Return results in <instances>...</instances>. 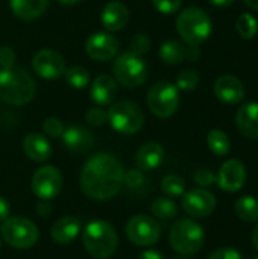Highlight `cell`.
<instances>
[{"label":"cell","mask_w":258,"mask_h":259,"mask_svg":"<svg viewBox=\"0 0 258 259\" xmlns=\"http://www.w3.org/2000/svg\"><path fill=\"white\" fill-rule=\"evenodd\" d=\"M236 215L245 223H257L258 222V200L252 196H242L234 203Z\"/></svg>","instance_id":"26"},{"label":"cell","mask_w":258,"mask_h":259,"mask_svg":"<svg viewBox=\"0 0 258 259\" xmlns=\"http://www.w3.org/2000/svg\"><path fill=\"white\" fill-rule=\"evenodd\" d=\"M52 212V205L49 203V200H40L36 205V214L41 217H47Z\"/></svg>","instance_id":"41"},{"label":"cell","mask_w":258,"mask_h":259,"mask_svg":"<svg viewBox=\"0 0 258 259\" xmlns=\"http://www.w3.org/2000/svg\"><path fill=\"white\" fill-rule=\"evenodd\" d=\"M173 259H190V258H186V256H181V258H173Z\"/></svg>","instance_id":"48"},{"label":"cell","mask_w":258,"mask_h":259,"mask_svg":"<svg viewBox=\"0 0 258 259\" xmlns=\"http://www.w3.org/2000/svg\"><path fill=\"white\" fill-rule=\"evenodd\" d=\"M236 0H210V3L213 6H217V8H225V6H230L233 5Z\"/></svg>","instance_id":"44"},{"label":"cell","mask_w":258,"mask_h":259,"mask_svg":"<svg viewBox=\"0 0 258 259\" xmlns=\"http://www.w3.org/2000/svg\"><path fill=\"white\" fill-rule=\"evenodd\" d=\"M205 243V232L199 223L192 219H181L175 222L169 232V244L182 256L198 253Z\"/></svg>","instance_id":"5"},{"label":"cell","mask_w":258,"mask_h":259,"mask_svg":"<svg viewBox=\"0 0 258 259\" xmlns=\"http://www.w3.org/2000/svg\"><path fill=\"white\" fill-rule=\"evenodd\" d=\"M33 71L47 80H55L64 76L65 73V61L61 53L53 49H41L33 55L32 59Z\"/></svg>","instance_id":"13"},{"label":"cell","mask_w":258,"mask_h":259,"mask_svg":"<svg viewBox=\"0 0 258 259\" xmlns=\"http://www.w3.org/2000/svg\"><path fill=\"white\" fill-rule=\"evenodd\" d=\"M251 240H252L254 247L258 250V225L254 228V231H252V237H251Z\"/></svg>","instance_id":"45"},{"label":"cell","mask_w":258,"mask_h":259,"mask_svg":"<svg viewBox=\"0 0 258 259\" xmlns=\"http://www.w3.org/2000/svg\"><path fill=\"white\" fill-rule=\"evenodd\" d=\"M237 32L243 39H252L258 32V20L251 12H243L237 20Z\"/></svg>","instance_id":"30"},{"label":"cell","mask_w":258,"mask_h":259,"mask_svg":"<svg viewBox=\"0 0 258 259\" xmlns=\"http://www.w3.org/2000/svg\"><path fill=\"white\" fill-rule=\"evenodd\" d=\"M119 93V87L114 77L109 74H100L97 76L90 88V96L93 102L99 106H108L111 105Z\"/></svg>","instance_id":"20"},{"label":"cell","mask_w":258,"mask_h":259,"mask_svg":"<svg viewBox=\"0 0 258 259\" xmlns=\"http://www.w3.org/2000/svg\"><path fill=\"white\" fill-rule=\"evenodd\" d=\"M113 73L116 82L125 88H137L148 79V65L143 56L134 52H125L113 62Z\"/></svg>","instance_id":"7"},{"label":"cell","mask_w":258,"mask_h":259,"mask_svg":"<svg viewBox=\"0 0 258 259\" xmlns=\"http://www.w3.org/2000/svg\"><path fill=\"white\" fill-rule=\"evenodd\" d=\"M207 259H243V256L234 247H219L211 252Z\"/></svg>","instance_id":"39"},{"label":"cell","mask_w":258,"mask_h":259,"mask_svg":"<svg viewBox=\"0 0 258 259\" xmlns=\"http://www.w3.org/2000/svg\"><path fill=\"white\" fill-rule=\"evenodd\" d=\"M14 61H15L14 50L8 46L0 47V67L2 68H11V67H14Z\"/></svg>","instance_id":"40"},{"label":"cell","mask_w":258,"mask_h":259,"mask_svg":"<svg viewBox=\"0 0 258 259\" xmlns=\"http://www.w3.org/2000/svg\"><path fill=\"white\" fill-rule=\"evenodd\" d=\"M123 184H126L129 188H140L144 184V175L141 170H128L125 171V178H123Z\"/></svg>","instance_id":"37"},{"label":"cell","mask_w":258,"mask_h":259,"mask_svg":"<svg viewBox=\"0 0 258 259\" xmlns=\"http://www.w3.org/2000/svg\"><path fill=\"white\" fill-rule=\"evenodd\" d=\"M82 243L90 256L108 259L116 253L119 247V235L114 226L108 222L93 220L84 228Z\"/></svg>","instance_id":"3"},{"label":"cell","mask_w":258,"mask_h":259,"mask_svg":"<svg viewBox=\"0 0 258 259\" xmlns=\"http://www.w3.org/2000/svg\"><path fill=\"white\" fill-rule=\"evenodd\" d=\"M164 159V149L158 143H146L135 153V165L141 171H151L161 165Z\"/></svg>","instance_id":"22"},{"label":"cell","mask_w":258,"mask_h":259,"mask_svg":"<svg viewBox=\"0 0 258 259\" xmlns=\"http://www.w3.org/2000/svg\"><path fill=\"white\" fill-rule=\"evenodd\" d=\"M182 209L193 219H205L216 209V197L205 188H193L182 194Z\"/></svg>","instance_id":"12"},{"label":"cell","mask_w":258,"mask_h":259,"mask_svg":"<svg viewBox=\"0 0 258 259\" xmlns=\"http://www.w3.org/2000/svg\"><path fill=\"white\" fill-rule=\"evenodd\" d=\"M187 53H189V46L186 42L182 44L175 39L163 42V46L160 49V58L167 65H176V64L182 62L184 59H187Z\"/></svg>","instance_id":"25"},{"label":"cell","mask_w":258,"mask_h":259,"mask_svg":"<svg viewBox=\"0 0 258 259\" xmlns=\"http://www.w3.org/2000/svg\"><path fill=\"white\" fill-rule=\"evenodd\" d=\"M243 2H245V5L248 8H251L254 11H258V0H243Z\"/></svg>","instance_id":"46"},{"label":"cell","mask_w":258,"mask_h":259,"mask_svg":"<svg viewBox=\"0 0 258 259\" xmlns=\"http://www.w3.org/2000/svg\"><path fill=\"white\" fill-rule=\"evenodd\" d=\"M35 80L23 68L11 67L0 70V100L21 106L29 103L35 96Z\"/></svg>","instance_id":"2"},{"label":"cell","mask_w":258,"mask_h":259,"mask_svg":"<svg viewBox=\"0 0 258 259\" xmlns=\"http://www.w3.org/2000/svg\"><path fill=\"white\" fill-rule=\"evenodd\" d=\"M64 77H65L67 85L75 90H82L90 83V73L87 68H84L81 65H75V67H70L68 70H65Z\"/></svg>","instance_id":"29"},{"label":"cell","mask_w":258,"mask_h":259,"mask_svg":"<svg viewBox=\"0 0 258 259\" xmlns=\"http://www.w3.org/2000/svg\"><path fill=\"white\" fill-rule=\"evenodd\" d=\"M81 232V222L76 217L67 215L56 220L50 228V237L58 244H68Z\"/></svg>","instance_id":"23"},{"label":"cell","mask_w":258,"mask_h":259,"mask_svg":"<svg viewBox=\"0 0 258 259\" xmlns=\"http://www.w3.org/2000/svg\"><path fill=\"white\" fill-rule=\"evenodd\" d=\"M152 5L155 6V9L164 15H170L179 11L182 0H152Z\"/></svg>","instance_id":"35"},{"label":"cell","mask_w":258,"mask_h":259,"mask_svg":"<svg viewBox=\"0 0 258 259\" xmlns=\"http://www.w3.org/2000/svg\"><path fill=\"white\" fill-rule=\"evenodd\" d=\"M59 3H62V5H67V6H71V5H78L81 0H58Z\"/></svg>","instance_id":"47"},{"label":"cell","mask_w":258,"mask_h":259,"mask_svg":"<svg viewBox=\"0 0 258 259\" xmlns=\"http://www.w3.org/2000/svg\"><path fill=\"white\" fill-rule=\"evenodd\" d=\"M193 179L201 188H207V187H210V185H213L216 182V175L208 168H199V170H196Z\"/></svg>","instance_id":"38"},{"label":"cell","mask_w":258,"mask_h":259,"mask_svg":"<svg viewBox=\"0 0 258 259\" xmlns=\"http://www.w3.org/2000/svg\"><path fill=\"white\" fill-rule=\"evenodd\" d=\"M50 0H9L11 11L20 20L30 21L43 15Z\"/></svg>","instance_id":"24"},{"label":"cell","mask_w":258,"mask_h":259,"mask_svg":"<svg viewBox=\"0 0 258 259\" xmlns=\"http://www.w3.org/2000/svg\"><path fill=\"white\" fill-rule=\"evenodd\" d=\"M252 259H258V256H255V258H252Z\"/></svg>","instance_id":"49"},{"label":"cell","mask_w":258,"mask_h":259,"mask_svg":"<svg viewBox=\"0 0 258 259\" xmlns=\"http://www.w3.org/2000/svg\"><path fill=\"white\" fill-rule=\"evenodd\" d=\"M214 96L227 105H237L245 99V87L242 80L233 74L220 76L213 87Z\"/></svg>","instance_id":"16"},{"label":"cell","mask_w":258,"mask_h":259,"mask_svg":"<svg viewBox=\"0 0 258 259\" xmlns=\"http://www.w3.org/2000/svg\"><path fill=\"white\" fill-rule=\"evenodd\" d=\"M199 85V74L195 70H182L176 77V88L181 91H193Z\"/></svg>","instance_id":"32"},{"label":"cell","mask_w":258,"mask_h":259,"mask_svg":"<svg viewBox=\"0 0 258 259\" xmlns=\"http://www.w3.org/2000/svg\"><path fill=\"white\" fill-rule=\"evenodd\" d=\"M62 143L64 146L76 155H82L90 152L94 147V137L93 134L82 127V126H70L62 134Z\"/></svg>","instance_id":"17"},{"label":"cell","mask_w":258,"mask_h":259,"mask_svg":"<svg viewBox=\"0 0 258 259\" xmlns=\"http://www.w3.org/2000/svg\"><path fill=\"white\" fill-rule=\"evenodd\" d=\"M108 123L116 132L132 135L144 124V114L141 108L129 100H120L111 105L108 111Z\"/></svg>","instance_id":"8"},{"label":"cell","mask_w":258,"mask_h":259,"mask_svg":"<svg viewBox=\"0 0 258 259\" xmlns=\"http://www.w3.org/2000/svg\"><path fill=\"white\" fill-rule=\"evenodd\" d=\"M216 182L222 191L237 193L246 184V167L240 159H228L216 175Z\"/></svg>","instance_id":"15"},{"label":"cell","mask_w":258,"mask_h":259,"mask_svg":"<svg viewBox=\"0 0 258 259\" xmlns=\"http://www.w3.org/2000/svg\"><path fill=\"white\" fill-rule=\"evenodd\" d=\"M146 103L155 117L169 118L179 108V90L170 82H157L149 88Z\"/></svg>","instance_id":"9"},{"label":"cell","mask_w":258,"mask_h":259,"mask_svg":"<svg viewBox=\"0 0 258 259\" xmlns=\"http://www.w3.org/2000/svg\"><path fill=\"white\" fill-rule=\"evenodd\" d=\"M0 235L11 247L24 250L36 244L40 231L36 225L26 217H8L0 226Z\"/></svg>","instance_id":"6"},{"label":"cell","mask_w":258,"mask_h":259,"mask_svg":"<svg viewBox=\"0 0 258 259\" xmlns=\"http://www.w3.org/2000/svg\"><path fill=\"white\" fill-rule=\"evenodd\" d=\"M154 215L160 220H172L178 215V206L176 203L170 199V197H158L154 200L152 206H151Z\"/></svg>","instance_id":"28"},{"label":"cell","mask_w":258,"mask_h":259,"mask_svg":"<svg viewBox=\"0 0 258 259\" xmlns=\"http://www.w3.org/2000/svg\"><path fill=\"white\" fill-rule=\"evenodd\" d=\"M161 190L169 197H179L186 193V182L178 175H167L161 182Z\"/></svg>","instance_id":"31"},{"label":"cell","mask_w":258,"mask_h":259,"mask_svg":"<svg viewBox=\"0 0 258 259\" xmlns=\"http://www.w3.org/2000/svg\"><path fill=\"white\" fill-rule=\"evenodd\" d=\"M43 131L50 138H61L65 127H64V123L58 117H49L43 123Z\"/></svg>","instance_id":"33"},{"label":"cell","mask_w":258,"mask_h":259,"mask_svg":"<svg viewBox=\"0 0 258 259\" xmlns=\"http://www.w3.org/2000/svg\"><path fill=\"white\" fill-rule=\"evenodd\" d=\"M119 52V41L108 32H94L85 41V53L99 62L113 59Z\"/></svg>","instance_id":"14"},{"label":"cell","mask_w":258,"mask_h":259,"mask_svg":"<svg viewBox=\"0 0 258 259\" xmlns=\"http://www.w3.org/2000/svg\"><path fill=\"white\" fill-rule=\"evenodd\" d=\"M85 120H87V123L90 126L99 127V126H103L108 121V112H105L100 108H91V109L87 111Z\"/></svg>","instance_id":"34"},{"label":"cell","mask_w":258,"mask_h":259,"mask_svg":"<svg viewBox=\"0 0 258 259\" xmlns=\"http://www.w3.org/2000/svg\"><path fill=\"white\" fill-rule=\"evenodd\" d=\"M30 185L33 194L40 200H50L62 190V176L58 168L52 165H43L35 170Z\"/></svg>","instance_id":"11"},{"label":"cell","mask_w":258,"mask_h":259,"mask_svg":"<svg viewBox=\"0 0 258 259\" xmlns=\"http://www.w3.org/2000/svg\"><path fill=\"white\" fill-rule=\"evenodd\" d=\"M207 144L208 149L216 156H227L231 149V143L228 135L220 129H211L207 135Z\"/></svg>","instance_id":"27"},{"label":"cell","mask_w":258,"mask_h":259,"mask_svg":"<svg viewBox=\"0 0 258 259\" xmlns=\"http://www.w3.org/2000/svg\"><path fill=\"white\" fill-rule=\"evenodd\" d=\"M236 126L248 140H258V102H246L236 112Z\"/></svg>","instance_id":"18"},{"label":"cell","mask_w":258,"mask_h":259,"mask_svg":"<svg viewBox=\"0 0 258 259\" xmlns=\"http://www.w3.org/2000/svg\"><path fill=\"white\" fill-rule=\"evenodd\" d=\"M23 152L35 162H46L52 156V146L44 135L32 132L23 140Z\"/></svg>","instance_id":"21"},{"label":"cell","mask_w":258,"mask_h":259,"mask_svg":"<svg viewBox=\"0 0 258 259\" xmlns=\"http://www.w3.org/2000/svg\"><path fill=\"white\" fill-rule=\"evenodd\" d=\"M126 237L128 240L140 247H149L160 241L161 237V228L158 222L146 214H138L129 219L126 223Z\"/></svg>","instance_id":"10"},{"label":"cell","mask_w":258,"mask_h":259,"mask_svg":"<svg viewBox=\"0 0 258 259\" xmlns=\"http://www.w3.org/2000/svg\"><path fill=\"white\" fill-rule=\"evenodd\" d=\"M211 30V18L201 8H187L176 18V32L187 46H201L208 39Z\"/></svg>","instance_id":"4"},{"label":"cell","mask_w":258,"mask_h":259,"mask_svg":"<svg viewBox=\"0 0 258 259\" xmlns=\"http://www.w3.org/2000/svg\"><path fill=\"white\" fill-rule=\"evenodd\" d=\"M131 49H132L131 52H134V53H137L140 56L144 55L151 49V39H149V36L144 35V33L134 35V38L131 39Z\"/></svg>","instance_id":"36"},{"label":"cell","mask_w":258,"mask_h":259,"mask_svg":"<svg viewBox=\"0 0 258 259\" xmlns=\"http://www.w3.org/2000/svg\"><path fill=\"white\" fill-rule=\"evenodd\" d=\"M129 20V9L125 3L119 0H113L105 5L100 14L102 26L109 32L122 30Z\"/></svg>","instance_id":"19"},{"label":"cell","mask_w":258,"mask_h":259,"mask_svg":"<svg viewBox=\"0 0 258 259\" xmlns=\"http://www.w3.org/2000/svg\"><path fill=\"white\" fill-rule=\"evenodd\" d=\"M9 212H11V206L8 200L0 196V223H3L9 217Z\"/></svg>","instance_id":"42"},{"label":"cell","mask_w":258,"mask_h":259,"mask_svg":"<svg viewBox=\"0 0 258 259\" xmlns=\"http://www.w3.org/2000/svg\"><path fill=\"white\" fill-rule=\"evenodd\" d=\"M138 259H166V258H164V255H163V253H160V252H157V250L149 249V250H144V252L140 255V258Z\"/></svg>","instance_id":"43"},{"label":"cell","mask_w":258,"mask_h":259,"mask_svg":"<svg viewBox=\"0 0 258 259\" xmlns=\"http://www.w3.org/2000/svg\"><path fill=\"white\" fill-rule=\"evenodd\" d=\"M123 178V165L116 156L109 153H96L85 162L79 182L87 197L105 202L122 190Z\"/></svg>","instance_id":"1"}]
</instances>
